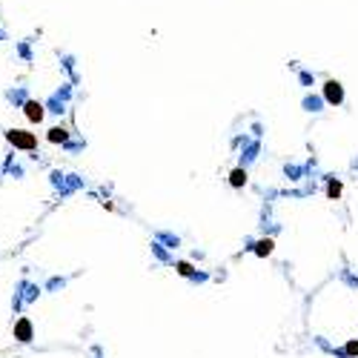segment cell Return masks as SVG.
<instances>
[{
    "label": "cell",
    "instance_id": "obj_1",
    "mask_svg": "<svg viewBox=\"0 0 358 358\" xmlns=\"http://www.w3.org/2000/svg\"><path fill=\"white\" fill-rule=\"evenodd\" d=\"M37 298H40V287H37V284H29V281H17L15 298H12V309H15V312H20V309H23V304H34Z\"/></svg>",
    "mask_w": 358,
    "mask_h": 358
},
{
    "label": "cell",
    "instance_id": "obj_2",
    "mask_svg": "<svg viewBox=\"0 0 358 358\" xmlns=\"http://www.w3.org/2000/svg\"><path fill=\"white\" fill-rule=\"evenodd\" d=\"M6 141H9L17 152H34V149H37V138L26 129H9L6 132Z\"/></svg>",
    "mask_w": 358,
    "mask_h": 358
},
{
    "label": "cell",
    "instance_id": "obj_3",
    "mask_svg": "<svg viewBox=\"0 0 358 358\" xmlns=\"http://www.w3.org/2000/svg\"><path fill=\"white\" fill-rule=\"evenodd\" d=\"M12 332H15V338H17L20 344H29V341L34 338V324H32V318L20 315V318L15 321V329H12Z\"/></svg>",
    "mask_w": 358,
    "mask_h": 358
},
{
    "label": "cell",
    "instance_id": "obj_4",
    "mask_svg": "<svg viewBox=\"0 0 358 358\" xmlns=\"http://www.w3.org/2000/svg\"><path fill=\"white\" fill-rule=\"evenodd\" d=\"M324 100L329 106H341L344 103V86L338 81H327L324 83Z\"/></svg>",
    "mask_w": 358,
    "mask_h": 358
},
{
    "label": "cell",
    "instance_id": "obj_5",
    "mask_svg": "<svg viewBox=\"0 0 358 358\" xmlns=\"http://www.w3.org/2000/svg\"><path fill=\"white\" fill-rule=\"evenodd\" d=\"M20 109H23V115L29 118V123H40V120H43V115H46V106H43V103H37V100H32V98L26 100Z\"/></svg>",
    "mask_w": 358,
    "mask_h": 358
},
{
    "label": "cell",
    "instance_id": "obj_6",
    "mask_svg": "<svg viewBox=\"0 0 358 358\" xmlns=\"http://www.w3.org/2000/svg\"><path fill=\"white\" fill-rule=\"evenodd\" d=\"M3 98L9 100L12 106H17V109H20V106L29 100V89H26V86H12V89H6V92H3Z\"/></svg>",
    "mask_w": 358,
    "mask_h": 358
},
{
    "label": "cell",
    "instance_id": "obj_7",
    "mask_svg": "<svg viewBox=\"0 0 358 358\" xmlns=\"http://www.w3.org/2000/svg\"><path fill=\"white\" fill-rule=\"evenodd\" d=\"M15 52H17V58L26 60V63H32L34 60V52H32V43H29V40H20V43L15 46Z\"/></svg>",
    "mask_w": 358,
    "mask_h": 358
},
{
    "label": "cell",
    "instance_id": "obj_8",
    "mask_svg": "<svg viewBox=\"0 0 358 358\" xmlns=\"http://www.w3.org/2000/svg\"><path fill=\"white\" fill-rule=\"evenodd\" d=\"M46 112H52V115H63L66 112V100H60L58 95H52V98H46Z\"/></svg>",
    "mask_w": 358,
    "mask_h": 358
},
{
    "label": "cell",
    "instance_id": "obj_9",
    "mask_svg": "<svg viewBox=\"0 0 358 358\" xmlns=\"http://www.w3.org/2000/svg\"><path fill=\"white\" fill-rule=\"evenodd\" d=\"M46 138H49V144H66V141H69V132H66L63 126H52Z\"/></svg>",
    "mask_w": 358,
    "mask_h": 358
},
{
    "label": "cell",
    "instance_id": "obj_10",
    "mask_svg": "<svg viewBox=\"0 0 358 358\" xmlns=\"http://www.w3.org/2000/svg\"><path fill=\"white\" fill-rule=\"evenodd\" d=\"M327 100L324 98H318V95H307V98H304V109H307V112H321V106H324Z\"/></svg>",
    "mask_w": 358,
    "mask_h": 358
},
{
    "label": "cell",
    "instance_id": "obj_11",
    "mask_svg": "<svg viewBox=\"0 0 358 358\" xmlns=\"http://www.w3.org/2000/svg\"><path fill=\"white\" fill-rule=\"evenodd\" d=\"M60 66L72 75V83H78V75H75V58H72V55H60Z\"/></svg>",
    "mask_w": 358,
    "mask_h": 358
},
{
    "label": "cell",
    "instance_id": "obj_12",
    "mask_svg": "<svg viewBox=\"0 0 358 358\" xmlns=\"http://www.w3.org/2000/svg\"><path fill=\"white\" fill-rule=\"evenodd\" d=\"M229 183H232V186H244V183H246V172H244V169H235V172L229 175Z\"/></svg>",
    "mask_w": 358,
    "mask_h": 358
},
{
    "label": "cell",
    "instance_id": "obj_13",
    "mask_svg": "<svg viewBox=\"0 0 358 358\" xmlns=\"http://www.w3.org/2000/svg\"><path fill=\"white\" fill-rule=\"evenodd\" d=\"M63 287H66L63 278H49V284H46V290H49V293H55V290H63Z\"/></svg>",
    "mask_w": 358,
    "mask_h": 358
},
{
    "label": "cell",
    "instance_id": "obj_14",
    "mask_svg": "<svg viewBox=\"0 0 358 358\" xmlns=\"http://www.w3.org/2000/svg\"><path fill=\"white\" fill-rule=\"evenodd\" d=\"M55 95H58L60 100H69V98H72V83H63V86H60Z\"/></svg>",
    "mask_w": 358,
    "mask_h": 358
},
{
    "label": "cell",
    "instance_id": "obj_15",
    "mask_svg": "<svg viewBox=\"0 0 358 358\" xmlns=\"http://www.w3.org/2000/svg\"><path fill=\"white\" fill-rule=\"evenodd\" d=\"M269 249H272V241H261V244L255 246V252H258V255H269Z\"/></svg>",
    "mask_w": 358,
    "mask_h": 358
},
{
    "label": "cell",
    "instance_id": "obj_16",
    "mask_svg": "<svg viewBox=\"0 0 358 358\" xmlns=\"http://www.w3.org/2000/svg\"><path fill=\"white\" fill-rule=\"evenodd\" d=\"M298 81L304 83V86H312V83H315V78H312L309 72H298Z\"/></svg>",
    "mask_w": 358,
    "mask_h": 358
},
{
    "label": "cell",
    "instance_id": "obj_17",
    "mask_svg": "<svg viewBox=\"0 0 358 358\" xmlns=\"http://www.w3.org/2000/svg\"><path fill=\"white\" fill-rule=\"evenodd\" d=\"M338 192H341V186H338V183H329V195L335 198V195H338Z\"/></svg>",
    "mask_w": 358,
    "mask_h": 358
},
{
    "label": "cell",
    "instance_id": "obj_18",
    "mask_svg": "<svg viewBox=\"0 0 358 358\" xmlns=\"http://www.w3.org/2000/svg\"><path fill=\"white\" fill-rule=\"evenodd\" d=\"M178 269L183 272V275H189V272H192V267H189V264H178Z\"/></svg>",
    "mask_w": 358,
    "mask_h": 358
},
{
    "label": "cell",
    "instance_id": "obj_19",
    "mask_svg": "<svg viewBox=\"0 0 358 358\" xmlns=\"http://www.w3.org/2000/svg\"><path fill=\"white\" fill-rule=\"evenodd\" d=\"M347 353H350V356H358V344L353 341V344H350V347H347Z\"/></svg>",
    "mask_w": 358,
    "mask_h": 358
},
{
    "label": "cell",
    "instance_id": "obj_20",
    "mask_svg": "<svg viewBox=\"0 0 358 358\" xmlns=\"http://www.w3.org/2000/svg\"><path fill=\"white\" fill-rule=\"evenodd\" d=\"M0 40H6V32H3V29H0Z\"/></svg>",
    "mask_w": 358,
    "mask_h": 358
}]
</instances>
